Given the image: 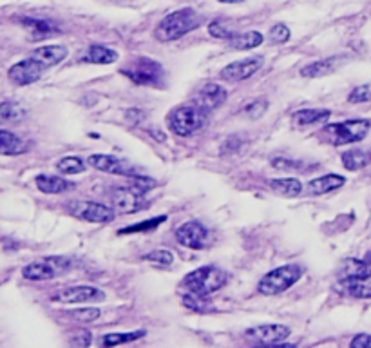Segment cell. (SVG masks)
Returning a JSON list of instances; mask_svg holds the SVG:
<instances>
[{"label":"cell","mask_w":371,"mask_h":348,"mask_svg":"<svg viewBox=\"0 0 371 348\" xmlns=\"http://www.w3.org/2000/svg\"><path fill=\"white\" fill-rule=\"evenodd\" d=\"M203 22L198 13L191 8H185V10H178L171 15H167L165 19L158 24L156 28V39L163 44L167 42H174V40L185 37L187 33L194 31L198 25Z\"/></svg>","instance_id":"6da1fadb"},{"label":"cell","mask_w":371,"mask_h":348,"mask_svg":"<svg viewBox=\"0 0 371 348\" xmlns=\"http://www.w3.org/2000/svg\"><path fill=\"white\" fill-rule=\"evenodd\" d=\"M226 281H229V274H226L225 270L206 265L201 267V269L192 270L191 274H187V278L181 285L185 287L189 294L209 298L210 294H214V292L223 289Z\"/></svg>","instance_id":"7a4b0ae2"},{"label":"cell","mask_w":371,"mask_h":348,"mask_svg":"<svg viewBox=\"0 0 371 348\" xmlns=\"http://www.w3.org/2000/svg\"><path fill=\"white\" fill-rule=\"evenodd\" d=\"M120 73L125 74L136 85H147V88H163L165 85V69L160 62L149 59V57L132 59L127 65L120 69Z\"/></svg>","instance_id":"3957f363"},{"label":"cell","mask_w":371,"mask_h":348,"mask_svg":"<svg viewBox=\"0 0 371 348\" xmlns=\"http://www.w3.org/2000/svg\"><path fill=\"white\" fill-rule=\"evenodd\" d=\"M206 116L205 111H201L198 105H180V108L172 109L169 116H167V125L172 133L178 136H192L198 131L205 127Z\"/></svg>","instance_id":"277c9868"},{"label":"cell","mask_w":371,"mask_h":348,"mask_svg":"<svg viewBox=\"0 0 371 348\" xmlns=\"http://www.w3.org/2000/svg\"><path fill=\"white\" fill-rule=\"evenodd\" d=\"M371 129V122L366 118L346 120V122L330 123L323 129V134L333 145H348V143L362 142Z\"/></svg>","instance_id":"5b68a950"},{"label":"cell","mask_w":371,"mask_h":348,"mask_svg":"<svg viewBox=\"0 0 371 348\" xmlns=\"http://www.w3.org/2000/svg\"><path fill=\"white\" fill-rule=\"evenodd\" d=\"M73 267V261L64 256H47L42 260H36L22 269V276L30 281H47L54 280L59 276L69 272Z\"/></svg>","instance_id":"8992f818"},{"label":"cell","mask_w":371,"mask_h":348,"mask_svg":"<svg viewBox=\"0 0 371 348\" xmlns=\"http://www.w3.org/2000/svg\"><path fill=\"white\" fill-rule=\"evenodd\" d=\"M303 276V269L299 265H284L279 269L272 270L264 276L263 280L259 281L257 290L264 296L281 294L284 290H288L290 287L297 283Z\"/></svg>","instance_id":"52a82bcc"},{"label":"cell","mask_w":371,"mask_h":348,"mask_svg":"<svg viewBox=\"0 0 371 348\" xmlns=\"http://www.w3.org/2000/svg\"><path fill=\"white\" fill-rule=\"evenodd\" d=\"M69 212L74 218L91 221V223H107L114 218V209L96 201H71Z\"/></svg>","instance_id":"ba28073f"},{"label":"cell","mask_w":371,"mask_h":348,"mask_svg":"<svg viewBox=\"0 0 371 348\" xmlns=\"http://www.w3.org/2000/svg\"><path fill=\"white\" fill-rule=\"evenodd\" d=\"M53 301L56 303L64 305H76V303H100L105 299L103 290L96 289V287H87V285H82V287H69V289H62L59 292H54L51 296Z\"/></svg>","instance_id":"9c48e42d"},{"label":"cell","mask_w":371,"mask_h":348,"mask_svg":"<svg viewBox=\"0 0 371 348\" xmlns=\"http://www.w3.org/2000/svg\"><path fill=\"white\" fill-rule=\"evenodd\" d=\"M45 69L47 68H44L40 62L30 57V59L20 60L15 65H11L10 71H8V79L15 85L22 88V85H30V83H34L36 80L42 79Z\"/></svg>","instance_id":"30bf717a"},{"label":"cell","mask_w":371,"mask_h":348,"mask_svg":"<svg viewBox=\"0 0 371 348\" xmlns=\"http://www.w3.org/2000/svg\"><path fill=\"white\" fill-rule=\"evenodd\" d=\"M209 229L201 225L200 221H187L176 229L178 243L194 250L205 249L209 243Z\"/></svg>","instance_id":"8fae6325"},{"label":"cell","mask_w":371,"mask_h":348,"mask_svg":"<svg viewBox=\"0 0 371 348\" xmlns=\"http://www.w3.org/2000/svg\"><path fill=\"white\" fill-rule=\"evenodd\" d=\"M226 96H229V93H226L225 88H221L218 83L209 82L198 89V93L194 94L192 103L198 105L201 111H205L206 114H210L212 111H215V109L221 108V105L226 102Z\"/></svg>","instance_id":"7c38bea8"},{"label":"cell","mask_w":371,"mask_h":348,"mask_svg":"<svg viewBox=\"0 0 371 348\" xmlns=\"http://www.w3.org/2000/svg\"><path fill=\"white\" fill-rule=\"evenodd\" d=\"M263 68V57H250V59L237 60L221 69L220 76L226 82H241L254 76L259 69Z\"/></svg>","instance_id":"4fadbf2b"},{"label":"cell","mask_w":371,"mask_h":348,"mask_svg":"<svg viewBox=\"0 0 371 348\" xmlns=\"http://www.w3.org/2000/svg\"><path fill=\"white\" fill-rule=\"evenodd\" d=\"M87 165L94 167L96 171L107 172V174H116V176H134L136 172L132 165L122 158H116L113 154H91L87 158Z\"/></svg>","instance_id":"5bb4252c"},{"label":"cell","mask_w":371,"mask_h":348,"mask_svg":"<svg viewBox=\"0 0 371 348\" xmlns=\"http://www.w3.org/2000/svg\"><path fill=\"white\" fill-rule=\"evenodd\" d=\"M111 200H113L114 209L118 212H123V214L142 211L147 207V201L143 200L142 194L132 187H118V189H114L113 194H111Z\"/></svg>","instance_id":"9a60e30c"},{"label":"cell","mask_w":371,"mask_h":348,"mask_svg":"<svg viewBox=\"0 0 371 348\" xmlns=\"http://www.w3.org/2000/svg\"><path fill=\"white\" fill-rule=\"evenodd\" d=\"M246 334L266 347H275V345L283 343L284 339H288L290 329L284 325H261V327L250 329Z\"/></svg>","instance_id":"2e32d148"},{"label":"cell","mask_w":371,"mask_h":348,"mask_svg":"<svg viewBox=\"0 0 371 348\" xmlns=\"http://www.w3.org/2000/svg\"><path fill=\"white\" fill-rule=\"evenodd\" d=\"M341 281H355V280H370L371 278V252L366 254L364 260H346L339 270Z\"/></svg>","instance_id":"e0dca14e"},{"label":"cell","mask_w":371,"mask_h":348,"mask_svg":"<svg viewBox=\"0 0 371 348\" xmlns=\"http://www.w3.org/2000/svg\"><path fill=\"white\" fill-rule=\"evenodd\" d=\"M30 57L40 62L44 68H53V65L60 64L64 59H67V48L59 44L42 45V48H36V50L31 51Z\"/></svg>","instance_id":"ac0fdd59"},{"label":"cell","mask_w":371,"mask_h":348,"mask_svg":"<svg viewBox=\"0 0 371 348\" xmlns=\"http://www.w3.org/2000/svg\"><path fill=\"white\" fill-rule=\"evenodd\" d=\"M34 183L39 187V191L44 194H62V192L73 191L74 187L65 178L54 176V174H39L34 178Z\"/></svg>","instance_id":"d6986e66"},{"label":"cell","mask_w":371,"mask_h":348,"mask_svg":"<svg viewBox=\"0 0 371 348\" xmlns=\"http://www.w3.org/2000/svg\"><path fill=\"white\" fill-rule=\"evenodd\" d=\"M346 183V178L341 174H324L308 183V192L310 194H326V192L337 191L342 185Z\"/></svg>","instance_id":"ffe728a7"},{"label":"cell","mask_w":371,"mask_h":348,"mask_svg":"<svg viewBox=\"0 0 371 348\" xmlns=\"http://www.w3.org/2000/svg\"><path fill=\"white\" fill-rule=\"evenodd\" d=\"M28 151V143L11 131H0V154L2 156H19Z\"/></svg>","instance_id":"44dd1931"},{"label":"cell","mask_w":371,"mask_h":348,"mask_svg":"<svg viewBox=\"0 0 371 348\" xmlns=\"http://www.w3.org/2000/svg\"><path fill=\"white\" fill-rule=\"evenodd\" d=\"M83 62L87 64H113L118 60V53L107 45H100V44H93L87 50V53L83 54Z\"/></svg>","instance_id":"7402d4cb"},{"label":"cell","mask_w":371,"mask_h":348,"mask_svg":"<svg viewBox=\"0 0 371 348\" xmlns=\"http://www.w3.org/2000/svg\"><path fill=\"white\" fill-rule=\"evenodd\" d=\"M20 24L28 28L31 33L36 37V39H42V37H51V34L59 33V28L47 19H36V17H24L20 19Z\"/></svg>","instance_id":"603a6c76"},{"label":"cell","mask_w":371,"mask_h":348,"mask_svg":"<svg viewBox=\"0 0 371 348\" xmlns=\"http://www.w3.org/2000/svg\"><path fill=\"white\" fill-rule=\"evenodd\" d=\"M263 40L264 37L259 33V31H246V33L234 34V37L229 40V45L235 51H248L263 44Z\"/></svg>","instance_id":"cb8c5ba5"},{"label":"cell","mask_w":371,"mask_h":348,"mask_svg":"<svg viewBox=\"0 0 371 348\" xmlns=\"http://www.w3.org/2000/svg\"><path fill=\"white\" fill-rule=\"evenodd\" d=\"M337 65H339L337 57H333V59H323L304 65V68L301 69V74L306 76V79H317V76H324V74H330L332 71H335Z\"/></svg>","instance_id":"d4e9b609"},{"label":"cell","mask_w":371,"mask_h":348,"mask_svg":"<svg viewBox=\"0 0 371 348\" xmlns=\"http://www.w3.org/2000/svg\"><path fill=\"white\" fill-rule=\"evenodd\" d=\"M270 187H272V191L286 198H295L303 192V183L299 182L297 178H277V180L270 182Z\"/></svg>","instance_id":"484cf974"},{"label":"cell","mask_w":371,"mask_h":348,"mask_svg":"<svg viewBox=\"0 0 371 348\" xmlns=\"http://www.w3.org/2000/svg\"><path fill=\"white\" fill-rule=\"evenodd\" d=\"M25 116V109L17 102H0V125L17 123Z\"/></svg>","instance_id":"4316f807"},{"label":"cell","mask_w":371,"mask_h":348,"mask_svg":"<svg viewBox=\"0 0 371 348\" xmlns=\"http://www.w3.org/2000/svg\"><path fill=\"white\" fill-rule=\"evenodd\" d=\"M330 111L328 109H303V111H295L293 113V122L297 125H312V123H317L321 120H326L330 118Z\"/></svg>","instance_id":"83f0119b"},{"label":"cell","mask_w":371,"mask_h":348,"mask_svg":"<svg viewBox=\"0 0 371 348\" xmlns=\"http://www.w3.org/2000/svg\"><path fill=\"white\" fill-rule=\"evenodd\" d=\"M370 163V154L361 149H352L342 154V165L346 167L348 171H361Z\"/></svg>","instance_id":"f1b7e54d"},{"label":"cell","mask_w":371,"mask_h":348,"mask_svg":"<svg viewBox=\"0 0 371 348\" xmlns=\"http://www.w3.org/2000/svg\"><path fill=\"white\" fill-rule=\"evenodd\" d=\"M342 290L352 298L371 299V283L368 280L342 281Z\"/></svg>","instance_id":"f546056e"},{"label":"cell","mask_w":371,"mask_h":348,"mask_svg":"<svg viewBox=\"0 0 371 348\" xmlns=\"http://www.w3.org/2000/svg\"><path fill=\"white\" fill-rule=\"evenodd\" d=\"M143 336H145V330H136V332L107 334V336L102 339V343H103V347H118V345L136 341V339L143 338Z\"/></svg>","instance_id":"4dcf8cb0"},{"label":"cell","mask_w":371,"mask_h":348,"mask_svg":"<svg viewBox=\"0 0 371 348\" xmlns=\"http://www.w3.org/2000/svg\"><path fill=\"white\" fill-rule=\"evenodd\" d=\"M85 167H87V163L78 156H65L56 162V171L62 172V174H80V172L85 171Z\"/></svg>","instance_id":"1f68e13d"},{"label":"cell","mask_w":371,"mask_h":348,"mask_svg":"<svg viewBox=\"0 0 371 348\" xmlns=\"http://www.w3.org/2000/svg\"><path fill=\"white\" fill-rule=\"evenodd\" d=\"M167 220V216H160V218H152V220L140 221V223H134L131 227H125V229H120L118 234H134V232H152L156 227H160L163 221Z\"/></svg>","instance_id":"d6a6232c"},{"label":"cell","mask_w":371,"mask_h":348,"mask_svg":"<svg viewBox=\"0 0 371 348\" xmlns=\"http://www.w3.org/2000/svg\"><path fill=\"white\" fill-rule=\"evenodd\" d=\"M129 180H131L132 189H136L140 194H143V192H149L151 189H154V187L158 185V182L154 180V178L145 176V174H134V176H131Z\"/></svg>","instance_id":"836d02e7"},{"label":"cell","mask_w":371,"mask_h":348,"mask_svg":"<svg viewBox=\"0 0 371 348\" xmlns=\"http://www.w3.org/2000/svg\"><path fill=\"white\" fill-rule=\"evenodd\" d=\"M183 301H185V307L195 310V312H209V310H212V307H210L212 303L206 298H203V296L189 294L187 292V298Z\"/></svg>","instance_id":"e575fe53"},{"label":"cell","mask_w":371,"mask_h":348,"mask_svg":"<svg viewBox=\"0 0 371 348\" xmlns=\"http://www.w3.org/2000/svg\"><path fill=\"white\" fill-rule=\"evenodd\" d=\"M143 260L151 261V263H156V265L169 267L174 263V254L169 252V250H152V252H149Z\"/></svg>","instance_id":"d590c367"},{"label":"cell","mask_w":371,"mask_h":348,"mask_svg":"<svg viewBox=\"0 0 371 348\" xmlns=\"http://www.w3.org/2000/svg\"><path fill=\"white\" fill-rule=\"evenodd\" d=\"M209 33L212 34V37H215V39H220V40H230L235 34V30H230V28L225 24V22H221V20H215V22H212V24L209 25Z\"/></svg>","instance_id":"8d00e7d4"},{"label":"cell","mask_w":371,"mask_h":348,"mask_svg":"<svg viewBox=\"0 0 371 348\" xmlns=\"http://www.w3.org/2000/svg\"><path fill=\"white\" fill-rule=\"evenodd\" d=\"M348 102L352 103H366L371 102V83H364V85H359L350 93L348 96Z\"/></svg>","instance_id":"74e56055"},{"label":"cell","mask_w":371,"mask_h":348,"mask_svg":"<svg viewBox=\"0 0 371 348\" xmlns=\"http://www.w3.org/2000/svg\"><path fill=\"white\" fill-rule=\"evenodd\" d=\"M71 316H73L76 321H80V323H93V321H96V319L102 316V312H100V309H78L73 310Z\"/></svg>","instance_id":"f35d334b"},{"label":"cell","mask_w":371,"mask_h":348,"mask_svg":"<svg viewBox=\"0 0 371 348\" xmlns=\"http://www.w3.org/2000/svg\"><path fill=\"white\" fill-rule=\"evenodd\" d=\"M266 109H268V100L261 99V100H254L250 105H246L244 113L248 114L252 120H257V118H261L264 113H266Z\"/></svg>","instance_id":"ab89813d"},{"label":"cell","mask_w":371,"mask_h":348,"mask_svg":"<svg viewBox=\"0 0 371 348\" xmlns=\"http://www.w3.org/2000/svg\"><path fill=\"white\" fill-rule=\"evenodd\" d=\"M270 40L274 44H284L290 40V30L284 24H275L272 30H270Z\"/></svg>","instance_id":"60d3db41"},{"label":"cell","mask_w":371,"mask_h":348,"mask_svg":"<svg viewBox=\"0 0 371 348\" xmlns=\"http://www.w3.org/2000/svg\"><path fill=\"white\" fill-rule=\"evenodd\" d=\"M272 165H274L275 169L286 171V169H303L304 162L303 160H288V158H274Z\"/></svg>","instance_id":"b9f144b4"},{"label":"cell","mask_w":371,"mask_h":348,"mask_svg":"<svg viewBox=\"0 0 371 348\" xmlns=\"http://www.w3.org/2000/svg\"><path fill=\"white\" fill-rule=\"evenodd\" d=\"M352 348H371V334H359L350 343Z\"/></svg>","instance_id":"7bdbcfd3"},{"label":"cell","mask_w":371,"mask_h":348,"mask_svg":"<svg viewBox=\"0 0 371 348\" xmlns=\"http://www.w3.org/2000/svg\"><path fill=\"white\" fill-rule=\"evenodd\" d=\"M73 345H78V347H89V345H91V334L80 332V338L73 339Z\"/></svg>","instance_id":"ee69618b"},{"label":"cell","mask_w":371,"mask_h":348,"mask_svg":"<svg viewBox=\"0 0 371 348\" xmlns=\"http://www.w3.org/2000/svg\"><path fill=\"white\" fill-rule=\"evenodd\" d=\"M149 134H152V136L156 138L158 142H165V134L160 133V129H158V133H156V129H149Z\"/></svg>","instance_id":"f6af8a7d"},{"label":"cell","mask_w":371,"mask_h":348,"mask_svg":"<svg viewBox=\"0 0 371 348\" xmlns=\"http://www.w3.org/2000/svg\"><path fill=\"white\" fill-rule=\"evenodd\" d=\"M221 4H240V2H244V0H218Z\"/></svg>","instance_id":"bcb514c9"}]
</instances>
